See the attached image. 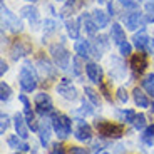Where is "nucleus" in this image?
Returning <instances> with one entry per match:
<instances>
[{
  "label": "nucleus",
  "mask_w": 154,
  "mask_h": 154,
  "mask_svg": "<svg viewBox=\"0 0 154 154\" xmlns=\"http://www.w3.org/2000/svg\"><path fill=\"white\" fill-rule=\"evenodd\" d=\"M119 2H121V4H124V5H131V7L134 5V2H132V0H119Z\"/></svg>",
  "instance_id": "40"
},
{
  "label": "nucleus",
  "mask_w": 154,
  "mask_h": 154,
  "mask_svg": "<svg viewBox=\"0 0 154 154\" xmlns=\"http://www.w3.org/2000/svg\"><path fill=\"white\" fill-rule=\"evenodd\" d=\"M124 22H126V27L129 30H137L139 27H143L144 23L147 22L144 14H139V12H132L127 17H124Z\"/></svg>",
  "instance_id": "9"
},
{
  "label": "nucleus",
  "mask_w": 154,
  "mask_h": 154,
  "mask_svg": "<svg viewBox=\"0 0 154 154\" xmlns=\"http://www.w3.org/2000/svg\"><path fill=\"white\" fill-rule=\"evenodd\" d=\"M111 38L117 44V45L126 40V32H124V29L121 27L119 23H112V27H111Z\"/></svg>",
  "instance_id": "22"
},
{
  "label": "nucleus",
  "mask_w": 154,
  "mask_h": 154,
  "mask_svg": "<svg viewBox=\"0 0 154 154\" xmlns=\"http://www.w3.org/2000/svg\"><path fill=\"white\" fill-rule=\"evenodd\" d=\"M10 96H12L10 85H8L5 81H2L0 82V99H2V102H7V100L10 99Z\"/></svg>",
  "instance_id": "26"
},
{
  "label": "nucleus",
  "mask_w": 154,
  "mask_h": 154,
  "mask_svg": "<svg viewBox=\"0 0 154 154\" xmlns=\"http://www.w3.org/2000/svg\"><path fill=\"white\" fill-rule=\"evenodd\" d=\"M79 23L85 29V32H87L89 35H94L97 30H99L97 25H96V22H94V19H92V15H87V14H82V15L79 17Z\"/></svg>",
  "instance_id": "15"
},
{
  "label": "nucleus",
  "mask_w": 154,
  "mask_h": 154,
  "mask_svg": "<svg viewBox=\"0 0 154 154\" xmlns=\"http://www.w3.org/2000/svg\"><path fill=\"white\" fill-rule=\"evenodd\" d=\"M143 143L147 144V146H154V124L152 126H147L144 129V134H143Z\"/></svg>",
  "instance_id": "25"
},
{
  "label": "nucleus",
  "mask_w": 154,
  "mask_h": 154,
  "mask_svg": "<svg viewBox=\"0 0 154 154\" xmlns=\"http://www.w3.org/2000/svg\"><path fill=\"white\" fill-rule=\"evenodd\" d=\"M37 69H38V72L45 77V79H55V74H57V70H55V67H52V64H50L47 59L38 57V60H37Z\"/></svg>",
  "instance_id": "10"
},
{
  "label": "nucleus",
  "mask_w": 154,
  "mask_h": 154,
  "mask_svg": "<svg viewBox=\"0 0 154 154\" xmlns=\"http://www.w3.org/2000/svg\"><path fill=\"white\" fill-rule=\"evenodd\" d=\"M132 40H134V45L137 47V50H141V52L146 50L147 47L151 45V38H149V35L146 34V30H141L139 34H136Z\"/></svg>",
  "instance_id": "18"
},
{
  "label": "nucleus",
  "mask_w": 154,
  "mask_h": 154,
  "mask_svg": "<svg viewBox=\"0 0 154 154\" xmlns=\"http://www.w3.org/2000/svg\"><path fill=\"white\" fill-rule=\"evenodd\" d=\"M75 52H77V55H81L82 59H87L89 55L92 54V47H91V42L89 40H85V38H79L75 42Z\"/></svg>",
  "instance_id": "16"
},
{
  "label": "nucleus",
  "mask_w": 154,
  "mask_h": 154,
  "mask_svg": "<svg viewBox=\"0 0 154 154\" xmlns=\"http://www.w3.org/2000/svg\"><path fill=\"white\" fill-rule=\"evenodd\" d=\"M102 154H111V152H102Z\"/></svg>",
  "instance_id": "44"
},
{
  "label": "nucleus",
  "mask_w": 154,
  "mask_h": 154,
  "mask_svg": "<svg viewBox=\"0 0 154 154\" xmlns=\"http://www.w3.org/2000/svg\"><path fill=\"white\" fill-rule=\"evenodd\" d=\"M92 19H94V22H96L97 29H104V27L109 25L107 14H106L104 10H100V8H96V10L92 12Z\"/></svg>",
  "instance_id": "20"
},
{
  "label": "nucleus",
  "mask_w": 154,
  "mask_h": 154,
  "mask_svg": "<svg viewBox=\"0 0 154 154\" xmlns=\"http://www.w3.org/2000/svg\"><path fill=\"white\" fill-rule=\"evenodd\" d=\"M74 136H75L77 141H82V143L91 141V137H92V127L89 126V124H85L84 121H81V122H79V126L75 127Z\"/></svg>",
  "instance_id": "12"
},
{
  "label": "nucleus",
  "mask_w": 154,
  "mask_h": 154,
  "mask_svg": "<svg viewBox=\"0 0 154 154\" xmlns=\"http://www.w3.org/2000/svg\"><path fill=\"white\" fill-rule=\"evenodd\" d=\"M35 107H37V112L42 117H47V116L54 114V104H52V99H50L49 94L40 92L35 96Z\"/></svg>",
  "instance_id": "6"
},
{
  "label": "nucleus",
  "mask_w": 154,
  "mask_h": 154,
  "mask_svg": "<svg viewBox=\"0 0 154 154\" xmlns=\"http://www.w3.org/2000/svg\"><path fill=\"white\" fill-rule=\"evenodd\" d=\"M69 154H87V151H85L84 147L72 146V147H69Z\"/></svg>",
  "instance_id": "38"
},
{
  "label": "nucleus",
  "mask_w": 154,
  "mask_h": 154,
  "mask_svg": "<svg viewBox=\"0 0 154 154\" xmlns=\"http://www.w3.org/2000/svg\"><path fill=\"white\" fill-rule=\"evenodd\" d=\"M132 97H134L136 106H139V107H149V99H147L146 94H144L139 87H136L134 91H132Z\"/></svg>",
  "instance_id": "23"
},
{
  "label": "nucleus",
  "mask_w": 154,
  "mask_h": 154,
  "mask_svg": "<svg viewBox=\"0 0 154 154\" xmlns=\"http://www.w3.org/2000/svg\"><path fill=\"white\" fill-rule=\"evenodd\" d=\"M131 67L134 72H143L147 67V57L144 52H137L131 57Z\"/></svg>",
  "instance_id": "13"
},
{
  "label": "nucleus",
  "mask_w": 154,
  "mask_h": 154,
  "mask_svg": "<svg viewBox=\"0 0 154 154\" xmlns=\"http://www.w3.org/2000/svg\"><path fill=\"white\" fill-rule=\"evenodd\" d=\"M7 144L10 147H15V149L22 151V152H27V151L30 149V146H29L27 143H23L20 136H8V137H7Z\"/></svg>",
  "instance_id": "21"
},
{
  "label": "nucleus",
  "mask_w": 154,
  "mask_h": 154,
  "mask_svg": "<svg viewBox=\"0 0 154 154\" xmlns=\"http://www.w3.org/2000/svg\"><path fill=\"white\" fill-rule=\"evenodd\" d=\"M8 127V116L7 114H2V124H0V134H5Z\"/></svg>",
  "instance_id": "36"
},
{
  "label": "nucleus",
  "mask_w": 154,
  "mask_h": 154,
  "mask_svg": "<svg viewBox=\"0 0 154 154\" xmlns=\"http://www.w3.org/2000/svg\"><path fill=\"white\" fill-rule=\"evenodd\" d=\"M50 126H52V122L49 124V121H45V119H44L42 122H40V126H38V136H40V143H42L44 147H47V144H49Z\"/></svg>",
  "instance_id": "19"
},
{
  "label": "nucleus",
  "mask_w": 154,
  "mask_h": 154,
  "mask_svg": "<svg viewBox=\"0 0 154 154\" xmlns=\"http://www.w3.org/2000/svg\"><path fill=\"white\" fill-rule=\"evenodd\" d=\"M84 94H85V97L92 102V106H100V97H99V94H97L92 87H85Z\"/></svg>",
  "instance_id": "27"
},
{
  "label": "nucleus",
  "mask_w": 154,
  "mask_h": 154,
  "mask_svg": "<svg viewBox=\"0 0 154 154\" xmlns=\"http://www.w3.org/2000/svg\"><path fill=\"white\" fill-rule=\"evenodd\" d=\"M50 154H66V149H64V146L62 144H54L52 146V149H50Z\"/></svg>",
  "instance_id": "37"
},
{
  "label": "nucleus",
  "mask_w": 154,
  "mask_h": 154,
  "mask_svg": "<svg viewBox=\"0 0 154 154\" xmlns=\"http://www.w3.org/2000/svg\"><path fill=\"white\" fill-rule=\"evenodd\" d=\"M85 72H87L89 81H92L94 84H99L102 81V69L97 64H94V62H89L85 66Z\"/></svg>",
  "instance_id": "14"
},
{
  "label": "nucleus",
  "mask_w": 154,
  "mask_h": 154,
  "mask_svg": "<svg viewBox=\"0 0 154 154\" xmlns=\"http://www.w3.org/2000/svg\"><path fill=\"white\" fill-rule=\"evenodd\" d=\"M136 116H137V114H136L134 111H131V109H127V111H124V112H122L124 121H126V122H129V124H132V122H134Z\"/></svg>",
  "instance_id": "34"
},
{
  "label": "nucleus",
  "mask_w": 154,
  "mask_h": 154,
  "mask_svg": "<svg viewBox=\"0 0 154 154\" xmlns=\"http://www.w3.org/2000/svg\"><path fill=\"white\" fill-rule=\"evenodd\" d=\"M66 27L69 37L74 38V40H79V20H67Z\"/></svg>",
  "instance_id": "24"
},
{
  "label": "nucleus",
  "mask_w": 154,
  "mask_h": 154,
  "mask_svg": "<svg viewBox=\"0 0 154 154\" xmlns=\"http://www.w3.org/2000/svg\"><path fill=\"white\" fill-rule=\"evenodd\" d=\"M149 109H151V111H152V112H154V102H152V107H149Z\"/></svg>",
  "instance_id": "42"
},
{
  "label": "nucleus",
  "mask_w": 154,
  "mask_h": 154,
  "mask_svg": "<svg viewBox=\"0 0 154 154\" xmlns=\"http://www.w3.org/2000/svg\"><path fill=\"white\" fill-rule=\"evenodd\" d=\"M50 122H52V129H54V132L57 134L59 139H66L70 134V131H72V121L66 114L54 112L50 116Z\"/></svg>",
  "instance_id": "1"
},
{
  "label": "nucleus",
  "mask_w": 154,
  "mask_h": 154,
  "mask_svg": "<svg viewBox=\"0 0 154 154\" xmlns=\"http://www.w3.org/2000/svg\"><path fill=\"white\" fill-rule=\"evenodd\" d=\"M143 87L147 91V94L154 96V74H147L143 79Z\"/></svg>",
  "instance_id": "28"
},
{
  "label": "nucleus",
  "mask_w": 154,
  "mask_h": 154,
  "mask_svg": "<svg viewBox=\"0 0 154 154\" xmlns=\"http://www.w3.org/2000/svg\"><path fill=\"white\" fill-rule=\"evenodd\" d=\"M15 154H22V152H15Z\"/></svg>",
  "instance_id": "46"
},
{
  "label": "nucleus",
  "mask_w": 154,
  "mask_h": 154,
  "mask_svg": "<svg viewBox=\"0 0 154 154\" xmlns=\"http://www.w3.org/2000/svg\"><path fill=\"white\" fill-rule=\"evenodd\" d=\"M30 50H32V45L29 42H25V40H15V42L12 44L10 54H12V59H14V60H19L20 57L30 54Z\"/></svg>",
  "instance_id": "7"
},
{
  "label": "nucleus",
  "mask_w": 154,
  "mask_h": 154,
  "mask_svg": "<svg viewBox=\"0 0 154 154\" xmlns=\"http://www.w3.org/2000/svg\"><path fill=\"white\" fill-rule=\"evenodd\" d=\"M8 70V66H7V62L5 60H0V75H4L5 72Z\"/></svg>",
  "instance_id": "39"
},
{
  "label": "nucleus",
  "mask_w": 154,
  "mask_h": 154,
  "mask_svg": "<svg viewBox=\"0 0 154 154\" xmlns=\"http://www.w3.org/2000/svg\"><path fill=\"white\" fill-rule=\"evenodd\" d=\"M27 121H25V117H23V114H15V117H14V127H15V132L17 136H20L22 139H27L29 137V129H27Z\"/></svg>",
  "instance_id": "11"
},
{
  "label": "nucleus",
  "mask_w": 154,
  "mask_h": 154,
  "mask_svg": "<svg viewBox=\"0 0 154 154\" xmlns=\"http://www.w3.org/2000/svg\"><path fill=\"white\" fill-rule=\"evenodd\" d=\"M0 10H2V27H5L7 30L14 32V34L22 30V22H20V19L5 7L4 2L0 4Z\"/></svg>",
  "instance_id": "5"
},
{
  "label": "nucleus",
  "mask_w": 154,
  "mask_h": 154,
  "mask_svg": "<svg viewBox=\"0 0 154 154\" xmlns=\"http://www.w3.org/2000/svg\"><path fill=\"white\" fill-rule=\"evenodd\" d=\"M119 50H121V55L127 57V55H131V52H132V45L127 42V40H124L122 44H119Z\"/></svg>",
  "instance_id": "31"
},
{
  "label": "nucleus",
  "mask_w": 154,
  "mask_h": 154,
  "mask_svg": "<svg viewBox=\"0 0 154 154\" xmlns=\"http://www.w3.org/2000/svg\"><path fill=\"white\" fill-rule=\"evenodd\" d=\"M132 126H134L137 131L144 129V127H146V116H144V114H137V116H136V119H134V122H132Z\"/></svg>",
  "instance_id": "30"
},
{
  "label": "nucleus",
  "mask_w": 154,
  "mask_h": 154,
  "mask_svg": "<svg viewBox=\"0 0 154 154\" xmlns=\"http://www.w3.org/2000/svg\"><path fill=\"white\" fill-rule=\"evenodd\" d=\"M77 112H79V114H85V116H89V114H92V107H91V104H89L87 100L84 99V100H82V107L79 109Z\"/></svg>",
  "instance_id": "35"
},
{
  "label": "nucleus",
  "mask_w": 154,
  "mask_h": 154,
  "mask_svg": "<svg viewBox=\"0 0 154 154\" xmlns=\"http://www.w3.org/2000/svg\"><path fill=\"white\" fill-rule=\"evenodd\" d=\"M50 55L54 59V64L62 70L69 69V62H70V54L67 52V49L62 44H52L50 45Z\"/></svg>",
  "instance_id": "4"
},
{
  "label": "nucleus",
  "mask_w": 154,
  "mask_h": 154,
  "mask_svg": "<svg viewBox=\"0 0 154 154\" xmlns=\"http://www.w3.org/2000/svg\"><path fill=\"white\" fill-rule=\"evenodd\" d=\"M97 132H99L102 137H111V139H119L121 136L124 134V127L121 124H114V122H109V121H102V119H97L94 122Z\"/></svg>",
  "instance_id": "2"
},
{
  "label": "nucleus",
  "mask_w": 154,
  "mask_h": 154,
  "mask_svg": "<svg viewBox=\"0 0 154 154\" xmlns=\"http://www.w3.org/2000/svg\"><path fill=\"white\" fill-rule=\"evenodd\" d=\"M19 81H20V87H22L23 92H32V91H35V87H37V74H35V69L30 67L29 64H25L20 69Z\"/></svg>",
  "instance_id": "3"
},
{
  "label": "nucleus",
  "mask_w": 154,
  "mask_h": 154,
  "mask_svg": "<svg viewBox=\"0 0 154 154\" xmlns=\"http://www.w3.org/2000/svg\"><path fill=\"white\" fill-rule=\"evenodd\" d=\"M57 2H64V0H57Z\"/></svg>",
  "instance_id": "45"
},
{
  "label": "nucleus",
  "mask_w": 154,
  "mask_h": 154,
  "mask_svg": "<svg viewBox=\"0 0 154 154\" xmlns=\"http://www.w3.org/2000/svg\"><path fill=\"white\" fill-rule=\"evenodd\" d=\"M55 29H57V23H55L54 20L47 19L45 22H44V32H45V34H52V32H55Z\"/></svg>",
  "instance_id": "33"
},
{
  "label": "nucleus",
  "mask_w": 154,
  "mask_h": 154,
  "mask_svg": "<svg viewBox=\"0 0 154 154\" xmlns=\"http://www.w3.org/2000/svg\"><path fill=\"white\" fill-rule=\"evenodd\" d=\"M116 96H117V100H119L121 104H126L127 100H129V96H127V91L124 87H119L117 89V92H116Z\"/></svg>",
  "instance_id": "32"
},
{
  "label": "nucleus",
  "mask_w": 154,
  "mask_h": 154,
  "mask_svg": "<svg viewBox=\"0 0 154 154\" xmlns=\"http://www.w3.org/2000/svg\"><path fill=\"white\" fill-rule=\"evenodd\" d=\"M20 14H22L23 19H27L29 22H30V25H38V12L35 7H32V5H27V7H22L20 8Z\"/></svg>",
  "instance_id": "17"
},
{
  "label": "nucleus",
  "mask_w": 154,
  "mask_h": 154,
  "mask_svg": "<svg viewBox=\"0 0 154 154\" xmlns=\"http://www.w3.org/2000/svg\"><path fill=\"white\" fill-rule=\"evenodd\" d=\"M107 12H109V15H114V7H112V4H107Z\"/></svg>",
  "instance_id": "41"
},
{
  "label": "nucleus",
  "mask_w": 154,
  "mask_h": 154,
  "mask_svg": "<svg viewBox=\"0 0 154 154\" xmlns=\"http://www.w3.org/2000/svg\"><path fill=\"white\" fill-rule=\"evenodd\" d=\"M57 92L60 94L64 99H67V100H74V99L77 97L75 87H74L72 82L67 81V79H62V81L57 84Z\"/></svg>",
  "instance_id": "8"
},
{
  "label": "nucleus",
  "mask_w": 154,
  "mask_h": 154,
  "mask_svg": "<svg viewBox=\"0 0 154 154\" xmlns=\"http://www.w3.org/2000/svg\"><path fill=\"white\" fill-rule=\"evenodd\" d=\"M144 17H146L147 22L154 23V4L152 2H147V4L144 5Z\"/></svg>",
  "instance_id": "29"
},
{
  "label": "nucleus",
  "mask_w": 154,
  "mask_h": 154,
  "mask_svg": "<svg viewBox=\"0 0 154 154\" xmlns=\"http://www.w3.org/2000/svg\"><path fill=\"white\" fill-rule=\"evenodd\" d=\"M27 2H37V0H27Z\"/></svg>",
  "instance_id": "43"
}]
</instances>
